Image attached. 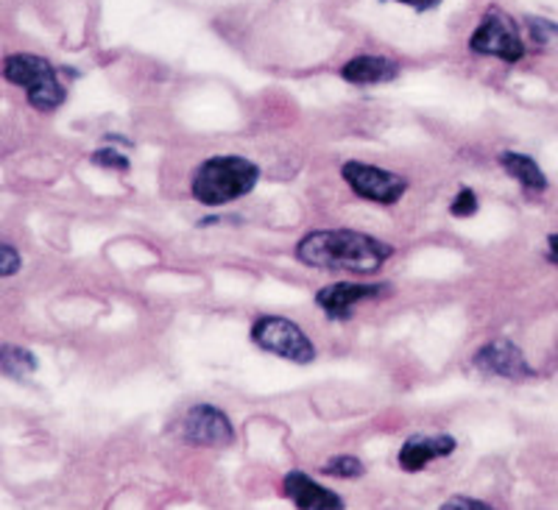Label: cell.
<instances>
[{"mask_svg":"<svg viewBox=\"0 0 558 510\" xmlns=\"http://www.w3.org/2000/svg\"><path fill=\"white\" fill-rule=\"evenodd\" d=\"M397 248L375 234L357 229H311L293 246L296 263L322 271H347L372 277L386 268Z\"/></svg>","mask_w":558,"mask_h":510,"instance_id":"cell-1","label":"cell"},{"mask_svg":"<svg viewBox=\"0 0 558 510\" xmlns=\"http://www.w3.org/2000/svg\"><path fill=\"white\" fill-rule=\"evenodd\" d=\"M260 182V165L238 154L204 159L191 179V196L202 207H227L246 198Z\"/></svg>","mask_w":558,"mask_h":510,"instance_id":"cell-2","label":"cell"},{"mask_svg":"<svg viewBox=\"0 0 558 510\" xmlns=\"http://www.w3.org/2000/svg\"><path fill=\"white\" fill-rule=\"evenodd\" d=\"M3 78L12 82L14 87L26 89L28 104L39 112H51V109L62 107L64 95H68L53 64L37 53H9L3 59Z\"/></svg>","mask_w":558,"mask_h":510,"instance_id":"cell-3","label":"cell"},{"mask_svg":"<svg viewBox=\"0 0 558 510\" xmlns=\"http://www.w3.org/2000/svg\"><path fill=\"white\" fill-rule=\"evenodd\" d=\"M248 340L260 352L296 363V366H311L316 360V347H313L311 335L288 315H260V318H254L252 329H248Z\"/></svg>","mask_w":558,"mask_h":510,"instance_id":"cell-4","label":"cell"},{"mask_svg":"<svg viewBox=\"0 0 558 510\" xmlns=\"http://www.w3.org/2000/svg\"><path fill=\"white\" fill-rule=\"evenodd\" d=\"M341 179L357 198L380 207H393L400 204L408 193V179L393 173V170L380 168V165L361 162V159H349L341 165Z\"/></svg>","mask_w":558,"mask_h":510,"instance_id":"cell-5","label":"cell"},{"mask_svg":"<svg viewBox=\"0 0 558 510\" xmlns=\"http://www.w3.org/2000/svg\"><path fill=\"white\" fill-rule=\"evenodd\" d=\"M470 51L477 57H495L502 62H520L525 57V42L520 26L502 9H488L470 37Z\"/></svg>","mask_w":558,"mask_h":510,"instance_id":"cell-6","label":"cell"},{"mask_svg":"<svg viewBox=\"0 0 558 510\" xmlns=\"http://www.w3.org/2000/svg\"><path fill=\"white\" fill-rule=\"evenodd\" d=\"M388 293L391 284L386 282H332L316 293V307H322L330 321H349L361 304L380 302Z\"/></svg>","mask_w":558,"mask_h":510,"instance_id":"cell-7","label":"cell"},{"mask_svg":"<svg viewBox=\"0 0 558 510\" xmlns=\"http://www.w3.org/2000/svg\"><path fill=\"white\" fill-rule=\"evenodd\" d=\"M179 438L193 447L223 449L235 441V427L216 404H196L184 413L182 424H179Z\"/></svg>","mask_w":558,"mask_h":510,"instance_id":"cell-8","label":"cell"},{"mask_svg":"<svg viewBox=\"0 0 558 510\" xmlns=\"http://www.w3.org/2000/svg\"><path fill=\"white\" fill-rule=\"evenodd\" d=\"M472 366H475L477 372L488 374V377L511 379V382H522V379L533 377V368L525 360V354H522V349L506 338L483 343V347L472 354Z\"/></svg>","mask_w":558,"mask_h":510,"instance_id":"cell-9","label":"cell"},{"mask_svg":"<svg viewBox=\"0 0 558 510\" xmlns=\"http://www.w3.org/2000/svg\"><path fill=\"white\" fill-rule=\"evenodd\" d=\"M282 494L291 499L293 508L299 510H343L341 494H336L327 485L316 483L307 472H288L282 479Z\"/></svg>","mask_w":558,"mask_h":510,"instance_id":"cell-10","label":"cell"},{"mask_svg":"<svg viewBox=\"0 0 558 510\" xmlns=\"http://www.w3.org/2000/svg\"><path fill=\"white\" fill-rule=\"evenodd\" d=\"M458 449V441L447 433H416L411 435L400 449V469L402 472H422L433 463V460H441L447 454H452Z\"/></svg>","mask_w":558,"mask_h":510,"instance_id":"cell-11","label":"cell"},{"mask_svg":"<svg viewBox=\"0 0 558 510\" xmlns=\"http://www.w3.org/2000/svg\"><path fill=\"white\" fill-rule=\"evenodd\" d=\"M400 76V64L393 59L380 57V53H361L352 57L341 68V78L357 87H375V84H388Z\"/></svg>","mask_w":558,"mask_h":510,"instance_id":"cell-12","label":"cell"},{"mask_svg":"<svg viewBox=\"0 0 558 510\" xmlns=\"http://www.w3.org/2000/svg\"><path fill=\"white\" fill-rule=\"evenodd\" d=\"M500 168L506 170L508 177L514 179L520 187H525L527 193H545L547 187H550V182H547L545 170L539 168V162L533 157H527V154H520V151H502L500 157Z\"/></svg>","mask_w":558,"mask_h":510,"instance_id":"cell-13","label":"cell"},{"mask_svg":"<svg viewBox=\"0 0 558 510\" xmlns=\"http://www.w3.org/2000/svg\"><path fill=\"white\" fill-rule=\"evenodd\" d=\"M0 368L9 377H26V374L37 372V357L28 349L14 347V343H3L0 347Z\"/></svg>","mask_w":558,"mask_h":510,"instance_id":"cell-14","label":"cell"},{"mask_svg":"<svg viewBox=\"0 0 558 510\" xmlns=\"http://www.w3.org/2000/svg\"><path fill=\"white\" fill-rule=\"evenodd\" d=\"M322 472L330 474V477L355 479V477H361L366 469H363V463L355 458V454H332V458L322 466Z\"/></svg>","mask_w":558,"mask_h":510,"instance_id":"cell-15","label":"cell"},{"mask_svg":"<svg viewBox=\"0 0 558 510\" xmlns=\"http://www.w3.org/2000/svg\"><path fill=\"white\" fill-rule=\"evenodd\" d=\"M525 26H527V34H531L533 42L542 45V48H547V45H556L558 42V23H553V20H547V17H525Z\"/></svg>","mask_w":558,"mask_h":510,"instance_id":"cell-16","label":"cell"},{"mask_svg":"<svg viewBox=\"0 0 558 510\" xmlns=\"http://www.w3.org/2000/svg\"><path fill=\"white\" fill-rule=\"evenodd\" d=\"M93 165H98V168L104 170H118V173H126L129 168H132V162H129L126 154H121L118 148H112V145H104V148H98L96 154H93Z\"/></svg>","mask_w":558,"mask_h":510,"instance_id":"cell-17","label":"cell"},{"mask_svg":"<svg viewBox=\"0 0 558 510\" xmlns=\"http://www.w3.org/2000/svg\"><path fill=\"white\" fill-rule=\"evenodd\" d=\"M481 202H477V193L472 187H461L456 193V198L450 202V215L456 218H472L477 212Z\"/></svg>","mask_w":558,"mask_h":510,"instance_id":"cell-18","label":"cell"},{"mask_svg":"<svg viewBox=\"0 0 558 510\" xmlns=\"http://www.w3.org/2000/svg\"><path fill=\"white\" fill-rule=\"evenodd\" d=\"M20 265H23V259H20L17 248L9 246V243H0V279L14 277L20 271Z\"/></svg>","mask_w":558,"mask_h":510,"instance_id":"cell-19","label":"cell"},{"mask_svg":"<svg viewBox=\"0 0 558 510\" xmlns=\"http://www.w3.org/2000/svg\"><path fill=\"white\" fill-rule=\"evenodd\" d=\"M438 510H495V508L475 497H450Z\"/></svg>","mask_w":558,"mask_h":510,"instance_id":"cell-20","label":"cell"},{"mask_svg":"<svg viewBox=\"0 0 558 510\" xmlns=\"http://www.w3.org/2000/svg\"><path fill=\"white\" fill-rule=\"evenodd\" d=\"M397 3H405V7L416 9V12H430V9H436L441 0H397Z\"/></svg>","mask_w":558,"mask_h":510,"instance_id":"cell-21","label":"cell"},{"mask_svg":"<svg viewBox=\"0 0 558 510\" xmlns=\"http://www.w3.org/2000/svg\"><path fill=\"white\" fill-rule=\"evenodd\" d=\"M547 259L553 265H558V232L547 234Z\"/></svg>","mask_w":558,"mask_h":510,"instance_id":"cell-22","label":"cell"},{"mask_svg":"<svg viewBox=\"0 0 558 510\" xmlns=\"http://www.w3.org/2000/svg\"><path fill=\"white\" fill-rule=\"evenodd\" d=\"M216 223H221V218H218V215H209V218H202V221H198V227H216Z\"/></svg>","mask_w":558,"mask_h":510,"instance_id":"cell-23","label":"cell"}]
</instances>
